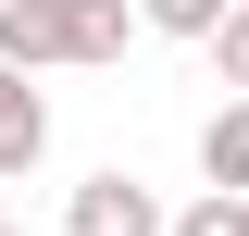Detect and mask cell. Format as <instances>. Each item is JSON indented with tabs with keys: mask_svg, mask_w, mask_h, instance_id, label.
I'll list each match as a JSON object with an SVG mask.
<instances>
[{
	"mask_svg": "<svg viewBox=\"0 0 249 236\" xmlns=\"http://www.w3.org/2000/svg\"><path fill=\"white\" fill-rule=\"evenodd\" d=\"M199 174H212V186H249V87H224V112L199 124Z\"/></svg>",
	"mask_w": 249,
	"mask_h": 236,
	"instance_id": "cell-4",
	"label": "cell"
},
{
	"mask_svg": "<svg viewBox=\"0 0 249 236\" xmlns=\"http://www.w3.org/2000/svg\"><path fill=\"white\" fill-rule=\"evenodd\" d=\"M137 25H162V37H212L224 0H137Z\"/></svg>",
	"mask_w": 249,
	"mask_h": 236,
	"instance_id": "cell-6",
	"label": "cell"
},
{
	"mask_svg": "<svg viewBox=\"0 0 249 236\" xmlns=\"http://www.w3.org/2000/svg\"><path fill=\"white\" fill-rule=\"evenodd\" d=\"M124 37H137V0H0V62H25V75L124 62Z\"/></svg>",
	"mask_w": 249,
	"mask_h": 236,
	"instance_id": "cell-1",
	"label": "cell"
},
{
	"mask_svg": "<svg viewBox=\"0 0 249 236\" xmlns=\"http://www.w3.org/2000/svg\"><path fill=\"white\" fill-rule=\"evenodd\" d=\"M0 236H13V211H0Z\"/></svg>",
	"mask_w": 249,
	"mask_h": 236,
	"instance_id": "cell-8",
	"label": "cell"
},
{
	"mask_svg": "<svg viewBox=\"0 0 249 236\" xmlns=\"http://www.w3.org/2000/svg\"><path fill=\"white\" fill-rule=\"evenodd\" d=\"M162 236H249V186H212V199H187Z\"/></svg>",
	"mask_w": 249,
	"mask_h": 236,
	"instance_id": "cell-5",
	"label": "cell"
},
{
	"mask_svg": "<svg viewBox=\"0 0 249 236\" xmlns=\"http://www.w3.org/2000/svg\"><path fill=\"white\" fill-rule=\"evenodd\" d=\"M199 50H212V62H224V87H249V0H224V25H212V37H199Z\"/></svg>",
	"mask_w": 249,
	"mask_h": 236,
	"instance_id": "cell-7",
	"label": "cell"
},
{
	"mask_svg": "<svg viewBox=\"0 0 249 236\" xmlns=\"http://www.w3.org/2000/svg\"><path fill=\"white\" fill-rule=\"evenodd\" d=\"M37 149H50V100L25 87V62H0V174H25Z\"/></svg>",
	"mask_w": 249,
	"mask_h": 236,
	"instance_id": "cell-3",
	"label": "cell"
},
{
	"mask_svg": "<svg viewBox=\"0 0 249 236\" xmlns=\"http://www.w3.org/2000/svg\"><path fill=\"white\" fill-rule=\"evenodd\" d=\"M162 224H175V211L124 174V162H112V174H88L75 199H62V236H162Z\"/></svg>",
	"mask_w": 249,
	"mask_h": 236,
	"instance_id": "cell-2",
	"label": "cell"
}]
</instances>
